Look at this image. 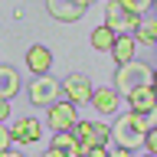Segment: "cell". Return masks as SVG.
Listing matches in <instances>:
<instances>
[{
	"label": "cell",
	"instance_id": "6da1fadb",
	"mask_svg": "<svg viewBox=\"0 0 157 157\" xmlns=\"http://www.w3.org/2000/svg\"><path fill=\"white\" fill-rule=\"evenodd\" d=\"M151 128H154V115L124 111V115H118L115 124H111V141H115L121 151H131V154H134L137 147H144V137H147Z\"/></svg>",
	"mask_w": 157,
	"mask_h": 157
},
{
	"label": "cell",
	"instance_id": "7a4b0ae2",
	"mask_svg": "<svg viewBox=\"0 0 157 157\" xmlns=\"http://www.w3.org/2000/svg\"><path fill=\"white\" fill-rule=\"evenodd\" d=\"M154 82V69L147 66V62H141V59H134V62H128V66H118L115 72V92L121 98H128L131 92H137V88H144Z\"/></svg>",
	"mask_w": 157,
	"mask_h": 157
},
{
	"label": "cell",
	"instance_id": "3957f363",
	"mask_svg": "<svg viewBox=\"0 0 157 157\" xmlns=\"http://www.w3.org/2000/svg\"><path fill=\"white\" fill-rule=\"evenodd\" d=\"M72 134H75V141H78L82 157H85L88 151H95V147H108L111 144V128H108L105 121H75Z\"/></svg>",
	"mask_w": 157,
	"mask_h": 157
},
{
	"label": "cell",
	"instance_id": "277c9868",
	"mask_svg": "<svg viewBox=\"0 0 157 157\" xmlns=\"http://www.w3.org/2000/svg\"><path fill=\"white\" fill-rule=\"evenodd\" d=\"M26 95H29V101H33V105H39V108H52V105L59 101V95H62V85H59L56 78L43 75V78H33V82H29Z\"/></svg>",
	"mask_w": 157,
	"mask_h": 157
},
{
	"label": "cell",
	"instance_id": "5b68a950",
	"mask_svg": "<svg viewBox=\"0 0 157 157\" xmlns=\"http://www.w3.org/2000/svg\"><path fill=\"white\" fill-rule=\"evenodd\" d=\"M62 95H66V101H72V105H92L95 85H92V78H88V75L72 72V75L62 82Z\"/></svg>",
	"mask_w": 157,
	"mask_h": 157
},
{
	"label": "cell",
	"instance_id": "8992f818",
	"mask_svg": "<svg viewBox=\"0 0 157 157\" xmlns=\"http://www.w3.org/2000/svg\"><path fill=\"white\" fill-rule=\"evenodd\" d=\"M78 121L75 115V105L72 101H56L52 108H46V124L56 131V134H62V131H72Z\"/></svg>",
	"mask_w": 157,
	"mask_h": 157
},
{
	"label": "cell",
	"instance_id": "52a82bcc",
	"mask_svg": "<svg viewBox=\"0 0 157 157\" xmlns=\"http://www.w3.org/2000/svg\"><path fill=\"white\" fill-rule=\"evenodd\" d=\"M85 10L88 3H82V0H49L46 3V13L62 23H78V17H85Z\"/></svg>",
	"mask_w": 157,
	"mask_h": 157
},
{
	"label": "cell",
	"instance_id": "ba28073f",
	"mask_svg": "<svg viewBox=\"0 0 157 157\" xmlns=\"http://www.w3.org/2000/svg\"><path fill=\"white\" fill-rule=\"evenodd\" d=\"M10 137H13V144H36L39 137H43V121L39 118H17L13 128H10Z\"/></svg>",
	"mask_w": 157,
	"mask_h": 157
},
{
	"label": "cell",
	"instance_id": "9c48e42d",
	"mask_svg": "<svg viewBox=\"0 0 157 157\" xmlns=\"http://www.w3.org/2000/svg\"><path fill=\"white\" fill-rule=\"evenodd\" d=\"M26 69H29V72H33L36 78L49 75V69H52V52H49L43 43L29 46V49H26Z\"/></svg>",
	"mask_w": 157,
	"mask_h": 157
},
{
	"label": "cell",
	"instance_id": "30bf717a",
	"mask_svg": "<svg viewBox=\"0 0 157 157\" xmlns=\"http://www.w3.org/2000/svg\"><path fill=\"white\" fill-rule=\"evenodd\" d=\"M128 105H131L134 115H154V111H157V95H154V88L144 85V88H137V92H131V95H128Z\"/></svg>",
	"mask_w": 157,
	"mask_h": 157
},
{
	"label": "cell",
	"instance_id": "8fae6325",
	"mask_svg": "<svg viewBox=\"0 0 157 157\" xmlns=\"http://www.w3.org/2000/svg\"><path fill=\"white\" fill-rule=\"evenodd\" d=\"M118 105H121V95H118L115 88H95V95H92V108H95V111L115 115Z\"/></svg>",
	"mask_w": 157,
	"mask_h": 157
},
{
	"label": "cell",
	"instance_id": "7c38bea8",
	"mask_svg": "<svg viewBox=\"0 0 157 157\" xmlns=\"http://www.w3.org/2000/svg\"><path fill=\"white\" fill-rule=\"evenodd\" d=\"M20 92V75L13 66H0V101H10V98Z\"/></svg>",
	"mask_w": 157,
	"mask_h": 157
},
{
	"label": "cell",
	"instance_id": "4fadbf2b",
	"mask_svg": "<svg viewBox=\"0 0 157 157\" xmlns=\"http://www.w3.org/2000/svg\"><path fill=\"white\" fill-rule=\"evenodd\" d=\"M134 36H118L115 39V46H111V59H115L118 66H128V62H134Z\"/></svg>",
	"mask_w": 157,
	"mask_h": 157
},
{
	"label": "cell",
	"instance_id": "5bb4252c",
	"mask_svg": "<svg viewBox=\"0 0 157 157\" xmlns=\"http://www.w3.org/2000/svg\"><path fill=\"white\" fill-rule=\"evenodd\" d=\"M52 151H59V154H66V157H82V151H78V141L72 131H62V134H52Z\"/></svg>",
	"mask_w": 157,
	"mask_h": 157
},
{
	"label": "cell",
	"instance_id": "9a60e30c",
	"mask_svg": "<svg viewBox=\"0 0 157 157\" xmlns=\"http://www.w3.org/2000/svg\"><path fill=\"white\" fill-rule=\"evenodd\" d=\"M115 39H118V33L111 26H95V33H92V46H95L98 52H111Z\"/></svg>",
	"mask_w": 157,
	"mask_h": 157
},
{
	"label": "cell",
	"instance_id": "2e32d148",
	"mask_svg": "<svg viewBox=\"0 0 157 157\" xmlns=\"http://www.w3.org/2000/svg\"><path fill=\"white\" fill-rule=\"evenodd\" d=\"M134 43L157 46V20H141V26H137V33H134Z\"/></svg>",
	"mask_w": 157,
	"mask_h": 157
},
{
	"label": "cell",
	"instance_id": "e0dca14e",
	"mask_svg": "<svg viewBox=\"0 0 157 157\" xmlns=\"http://www.w3.org/2000/svg\"><path fill=\"white\" fill-rule=\"evenodd\" d=\"M121 7L128 13H134V17H144V10L151 7V0H121Z\"/></svg>",
	"mask_w": 157,
	"mask_h": 157
},
{
	"label": "cell",
	"instance_id": "ac0fdd59",
	"mask_svg": "<svg viewBox=\"0 0 157 157\" xmlns=\"http://www.w3.org/2000/svg\"><path fill=\"white\" fill-rule=\"evenodd\" d=\"M144 147H147V154H154L157 157V124L147 131V137H144Z\"/></svg>",
	"mask_w": 157,
	"mask_h": 157
},
{
	"label": "cell",
	"instance_id": "d6986e66",
	"mask_svg": "<svg viewBox=\"0 0 157 157\" xmlns=\"http://www.w3.org/2000/svg\"><path fill=\"white\" fill-rule=\"evenodd\" d=\"M10 144H13V137H10V128H7V124H0V154H3V151H10Z\"/></svg>",
	"mask_w": 157,
	"mask_h": 157
},
{
	"label": "cell",
	"instance_id": "ffe728a7",
	"mask_svg": "<svg viewBox=\"0 0 157 157\" xmlns=\"http://www.w3.org/2000/svg\"><path fill=\"white\" fill-rule=\"evenodd\" d=\"M85 157H111V151H108V147H95V151H88Z\"/></svg>",
	"mask_w": 157,
	"mask_h": 157
},
{
	"label": "cell",
	"instance_id": "44dd1931",
	"mask_svg": "<svg viewBox=\"0 0 157 157\" xmlns=\"http://www.w3.org/2000/svg\"><path fill=\"white\" fill-rule=\"evenodd\" d=\"M10 118V101H0V124Z\"/></svg>",
	"mask_w": 157,
	"mask_h": 157
},
{
	"label": "cell",
	"instance_id": "7402d4cb",
	"mask_svg": "<svg viewBox=\"0 0 157 157\" xmlns=\"http://www.w3.org/2000/svg\"><path fill=\"white\" fill-rule=\"evenodd\" d=\"M111 157H134V154H131V151H121V147H115V151H111Z\"/></svg>",
	"mask_w": 157,
	"mask_h": 157
},
{
	"label": "cell",
	"instance_id": "603a6c76",
	"mask_svg": "<svg viewBox=\"0 0 157 157\" xmlns=\"http://www.w3.org/2000/svg\"><path fill=\"white\" fill-rule=\"evenodd\" d=\"M43 157H66V154H59V151H52V147H49V151H46Z\"/></svg>",
	"mask_w": 157,
	"mask_h": 157
},
{
	"label": "cell",
	"instance_id": "cb8c5ba5",
	"mask_svg": "<svg viewBox=\"0 0 157 157\" xmlns=\"http://www.w3.org/2000/svg\"><path fill=\"white\" fill-rule=\"evenodd\" d=\"M0 157H23V154H20V151H3Z\"/></svg>",
	"mask_w": 157,
	"mask_h": 157
},
{
	"label": "cell",
	"instance_id": "d4e9b609",
	"mask_svg": "<svg viewBox=\"0 0 157 157\" xmlns=\"http://www.w3.org/2000/svg\"><path fill=\"white\" fill-rule=\"evenodd\" d=\"M151 88H154V95H157V72H154V82H151Z\"/></svg>",
	"mask_w": 157,
	"mask_h": 157
},
{
	"label": "cell",
	"instance_id": "484cf974",
	"mask_svg": "<svg viewBox=\"0 0 157 157\" xmlns=\"http://www.w3.org/2000/svg\"><path fill=\"white\" fill-rule=\"evenodd\" d=\"M154 20H157V3H154Z\"/></svg>",
	"mask_w": 157,
	"mask_h": 157
},
{
	"label": "cell",
	"instance_id": "4316f807",
	"mask_svg": "<svg viewBox=\"0 0 157 157\" xmlns=\"http://www.w3.org/2000/svg\"><path fill=\"white\" fill-rule=\"evenodd\" d=\"M144 157H154V154H144Z\"/></svg>",
	"mask_w": 157,
	"mask_h": 157
},
{
	"label": "cell",
	"instance_id": "83f0119b",
	"mask_svg": "<svg viewBox=\"0 0 157 157\" xmlns=\"http://www.w3.org/2000/svg\"><path fill=\"white\" fill-rule=\"evenodd\" d=\"M154 49H157V46H154Z\"/></svg>",
	"mask_w": 157,
	"mask_h": 157
}]
</instances>
